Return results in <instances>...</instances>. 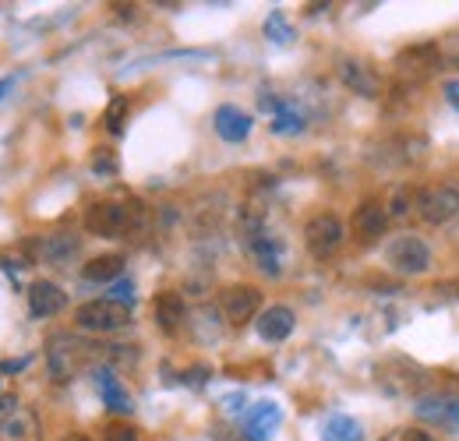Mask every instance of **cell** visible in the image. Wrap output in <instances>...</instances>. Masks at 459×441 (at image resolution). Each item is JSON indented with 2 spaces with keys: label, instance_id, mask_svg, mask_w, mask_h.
I'll return each instance as SVG.
<instances>
[{
  "label": "cell",
  "instance_id": "cell-1",
  "mask_svg": "<svg viewBox=\"0 0 459 441\" xmlns=\"http://www.w3.org/2000/svg\"><path fill=\"white\" fill-rule=\"evenodd\" d=\"M145 205L142 202H96L85 212V229L96 237H127L145 229Z\"/></svg>",
  "mask_w": 459,
  "mask_h": 441
},
{
  "label": "cell",
  "instance_id": "cell-2",
  "mask_svg": "<svg viewBox=\"0 0 459 441\" xmlns=\"http://www.w3.org/2000/svg\"><path fill=\"white\" fill-rule=\"evenodd\" d=\"M74 325L85 332H96V335H107V332H120L131 325V307L117 304L110 297L103 300H89L74 311Z\"/></svg>",
  "mask_w": 459,
  "mask_h": 441
},
{
  "label": "cell",
  "instance_id": "cell-3",
  "mask_svg": "<svg viewBox=\"0 0 459 441\" xmlns=\"http://www.w3.org/2000/svg\"><path fill=\"white\" fill-rule=\"evenodd\" d=\"M385 265L400 276H424L431 269V251L420 237L403 233V237H393L385 244Z\"/></svg>",
  "mask_w": 459,
  "mask_h": 441
},
{
  "label": "cell",
  "instance_id": "cell-4",
  "mask_svg": "<svg viewBox=\"0 0 459 441\" xmlns=\"http://www.w3.org/2000/svg\"><path fill=\"white\" fill-rule=\"evenodd\" d=\"M375 375H378V385L385 388L389 395H406V399L420 395L424 385H428L424 368L413 364V360H406V357H389L385 364H378Z\"/></svg>",
  "mask_w": 459,
  "mask_h": 441
},
{
  "label": "cell",
  "instance_id": "cell-5",
  "mask_svg": "<svg viewBox=\"0 0 459 441\" xmlns=\"http://www.w3.org/2000/svg\"><path fill=\"white\" fill-rule=\"evenodd\" d=\"M89 346L74 335H54L47 342V364H50V375L54 382H71L85 364H89Z\"/></svg>",
  "mask_w": 459,
  "mask_h": 441
},
{
  "label": "cell",
  "instance_id": "cell-6",
  "mask_svg": "<svg viewBox=\"0 0 459 441\" xmlns=\"http://www.w3.org/2000/svg\"><path fill=\"white\" fill-rule=\"evenodd\" d=\"M417 216L431 226H446L459 220V187L453 184H435L417 191Z\"/></svg>",
  "mask_w": 459,
  "mask_h": 441
},
{
  "label": "cell",
  "instance_id": "cell-7",
  "mask_svg": "<svg viewBox=\"0 0 459 441\" xmlns=\"http://www.w3.org/2000/svg\"><path fill=\"white\" fill-rule=\"evenodd\" d=\"M343 222L336 220L333 212H318V216H311L307 226H304V244H307V251L315 255V258H333L340 247H343Z\"/></svg>",
  "mask_w": 459,
  "mask_h": 441
},
{
  "label": "cell",
  "instance_id": "cell-8",
  "mask_svg": "<svg viewBox=\"0 0 459 441\" xmlns=\"http://www.w3.org/2000/svg\"><path fill=\"white\" fill-rule=\"evenodd\" d=\"M220 307H223V318H227L230 325H237V329H240L244 322H251V318H258V315H262V293H258L255 286L237 282V286H227V290H223Z\"/></svg>",
  "mask_w": 459,
  "mask_h": 441
},
{
  "label": "cell",
  "instance_id": "cell-9",
  "mask_svg": "<svg viewBox=\"0 0 459 441\" xmlns=\"http://www.w3.org/2000/svg\"><path fill=\"white\" fill-rule=\"evenodd\" d=\"M396 67H400L403 78H413V82H424L431 78L438 67H442V50L438 43H420V47H410L396 56Z\"/></svg>",
  "mask_w": 459,
  "mask_h": 441
},
{
  "label": "cell",
  "instance_id": "cell-10",
  "mask_svg": "<svg viewBox=\"0 0 459 441\" xmlns=\"http://www.w3.org/2000/svg\"><path fill=\"white\" fill-rule=\"evenodd\" d=\"M336 71H340V78H343V85L350 92H357V96H364V99H378L382 78H378V71H375L371 64H364V60H357V56H343Z\"/></svg>",
  "mask_w": 459,
  "mask_h": 441
},
{
  "label": "cell",
  "instance_id": "cell-11",
  "mask_svg": "<svg viewBox=\"0 0 459 441\" xmlns=\"http://www.w3.org/2000/svg\"><path fill=\"white\" fill-rule=\"evenodd\" d=\"M417 417L442 424V428H459V395L456 392H435V395H420L417 399Z\"/></svg>",
  "mask_w": 459,
  "mask_h": 441
},
{
  "label": "cell",
  "instance_id": "cell-12",
  "mask_svg": "<svg viewBox=\"0 0 459 441\" xmlns=\"http://www.w3.org/2000/svg\"><path fill=\"white\" fill-rule=\"evenodd\" d=\"M64 304H67V293L60 290L57 282L36 279V282L29 286V311H32L36 318H54V315L64 311Z\"/></svg>",
  "mask_w": 459,
  "mask_h": 441
},
{
  "label": "cell",
  "instance_id": "cell-13",
  "mask_svg": "<svg viewBox=\"0 0 459 441\" xmlns=\"http://www.w3.org/2000/svg\"><path fill=\"white\" fill-rule=\"evenodd\" d=\"M32 251H36V258H43V262H50V265H67V262L78 258L82 237H74V233H50V237L36 240Z\"/></svg>",
  "mask_w": 459,
  "mask_h": 441
},
{
  "label": "cell",
  "instance_id": "cell-14",
  "mask_svg": "<svg viewBox=\"0 0 459 441\" xmlns=\"http://www.w3.org/2000/svg\"><path fill=\"white\" fill-rule=\"evenodd\" d=\"M297 325V315L290 311L287 304H273V307H265L262 315H258V322H255V329L258 335L265 339V342H283L290 332Z\"/></svg>",
  "mask_w": 459,
  "mask_h": 441
},
{
  "label": "cell",
  "instance_id": "cell-15",
  "mask_svg": "<svg viewBox=\"0 0 459 441\" xmlns=\"http://www.w3.org/2000/svg\"><path fill=\"white\" fill-rule=\"evenodd\" d=\"M385 226H389V209H385L382 202H364V205L353 212V233H357L360 240L382 237Z\"/></svg>",
  "mask_w": 459,
  "mask_h": 441
},
{
  "label": "cell",
  "instance_id": "cell-16",
  "mask_svg": "<svg viewBox=\"0 0 459 441\" xmlns=\"http://www.w3.org/2000/svg\"><path fill=\"white\" fill-rule=\"evenodd\" d=\"M212 124H216V134L230 145H237V142H244L251 134V117L244 110H237V107H220Z\"/></svg>",
  "mask_w": 459,
  "mask_h": 441
},
{
  "label": "cell",
  "instance_id": "cell-17",
  "mask_svg": "<svg viewBox=\"0 0 459 441\" xmlns=\"http://www.w3.org/2000/svg\"><path fill=\"white\" fill-rule=\"evenodd\" d=\"M244 247L247 255L255 258V265L269 276H280V244L269 237V233H255V237H244Z\"/></svg>",
  "mask_w": 459,
  "mask_h": 441
},
{
  "label": "cell",
  "instance_id": "cell-18",
  "mask_svg": "<svg viewBox=\"0 0 459 441\" xmlns=\"http://www.w3.org/2000/svg\"><path fill=\"white\" fill-rule=\"evenodd\" d=\"M152 311H156V325L163 332H177L184 325V318H187V304H184V297L180 293H160L156 297V304H152Z\"/></svg>",
  "mask_w": 459,
  "mask_h": 441
},
{
  "label": "cell",
  "instance_id": "cell-19",
  "mask_svg": "<svg viewBox=\"0 0 459 441\" xmlns=\"http://www.w3.org/2000/svg\"><path fill=\"white\" fill-rule=\"evenodd\" d=\"M96 388H100V395H103V402L114 410V413H131L134 410V402H131V395L124 392L120 385V378H117L110 368H96Z\"/></svg>",
  "mask_w": 459,
  "mask_h": 441
},
{
  "label": "cell",
  "instance_id": "cell-20",
  "mask_svg": "<svg viewBox=\"0 0 459 441\" xmlns=\"http://www.w3.org/2000/svg\"><path fill=\"white\" fill-rule=\"evenodd\" d=\"M0 438L4 441H39V420L29 410H14L7 413V420L0 424Z\"/></svg>",
  "mask_w": 459,
  "mask_h": 441
},
{
  "label": "cell",
  "instance_id": "cell-21",
  "mask_svg": "<svg viewBox=\"0 0 459 441\" xmlns=\"http://www.w3.org/2000/svg\"><path fill=\"white\" fill-rule=\"evenodd\" d=\"M124 276V255H100L89 265H82V279L89 282H114Z\"/></svg>",
  "mask_w": 459,
  "mask_h": 441
},
{
  "label": "cell",
  "instance_id": "cell-22",
  "mask_svg": "<svg viewBox=\"0 0 459 441\" xmlns=\"http://www.w3.org/2000/svg\"><path fill=\"white\" fill-rule=\"evenodd\" d=\"M280 424V410L273 402H262L251 417H247V441H265L273 435V428Z\"/></svg>",
  "mask_w": 459,
  "mask_h": 441
},
{
  "label": "cell",
  "instance_id": "cell-23",
  "mask_svg": "<svg viewBox=\"0 0 459 441\" xmlns=\"http://www.w3.org/2000/svg\"><path fill=\"white\" fill-rule=\"evenodd\" d=\"M322 438L325 441H364V428H360L353 417L336 413V417H329V420H325Z\"/></svg>",
  "mask_w": 459,
  "mask_h": 441
},
{
  "label": "cell",
  "instance_id": "cell-24",
  "mask_svg": "<svg viewBox=\"0 0 459 441\" xmlns=\"http://www.w3.org/2000/svg\"><path fill=\"white\" fill-rule=\"evenodd\" d=\"M413 205H417V195H413V187H396V191H393V198L385 202V209H389V220H406Z\"/></svg>",
  "mask_w": 459,
  "mask_h": 441
},
{
  "label": "cell",
  "instance_id": "cell-25",
  "mask_svg": "<svg viewBox=\"0 0 459 441\" xmlns=\"http://www.w3.org/2000/svg\"><path fill=\"white\" fill-rule=\"evenodd\" d=\"M124 117H127V99L117 96L114 103L107 107V131H110V134H120V131H124Z\"/></svg>",
  "mask_w": 459,
  "mask_h": 441
},
{
  "label": "cell",
  "instance_id": "cell-26",
  "mask_svg": "<svg viewBox=\"0 0 459 441\" xmlns=\"http://www.w3.org/2000/svg\"><path fill=\"white\" fill-rule=\"evenodd\" d=\"M265 32H269V39H276V43H290V39H293V32H290V25L283 22V14H280V11H273V14H269Z\"/></svg>",
  "mask_w": 459,
  "mask_h": 441
},
{
  "label": "cell",
  "instance_id": "cell-27",
  "mask_svg": "<svg viewBox=\"0 0 459 441\" xmlns=\"http://www.w3.org/2000/svg\"><path fill=\"white\" fill-rule=\"evenodd\" d=\"M273 131H276V134H297V131H304V120H300L297 113H287V110H283L280 117H276Z\"/></svg>",
  "mask_w": 459,
  "mask_h": 441
},
{
  "label": "cell",
  "instance_id": "cell-28",
  "mask_svg": "<svg viewBox=\"0 0 459 441\" xmlns=\"http://www.w3.org/2000/svg\"><path fill=\"white\" fill-rule=\"evenodd\" d=\"M431 293H435L438 300H459V279H438V282L431 286Z\"/></svg>",
  "mask_w": 459,
  "mask_h": 441
},
{
  "label": "cell",
  "instance_id": "cell-29",
  "mask_svg": "<svg viewBox=\"0 0 459 441\" xmlns=\"http://www.w3.org/2000/svg\"><path fill=\"white\" fill-rule=\"evenodd\" d=\"M103 441H138V431L131 424H110L103 431Z\"/></svg>",
  "mask_w": 459,
  "mask_h": 441
},
{
  "label": "cell",
  "instance_id": "cell-30",
  "mask_svg": "<svg viewBox=\"0 0 459 441\" xmlns=\"http://www.w3.org/2000/svg\"><path fill=\"white\" fill-rule=\"evenodd\" d=\"M110 300L124 304V307H131V304H134V286H131V282H117L114 293H110Z\"/></svg>",
  "mask_w": 459,
  "mask_h": 441
},
{
  "label": "cell",
  "instance_id": "cell-31",
  "mask_svg": "<svg viewBox=\"0 0 459 441\" xmlns=\"http://www.w3.org/2000/svg\"><path fill=\"white\" fill-rule=\"evenodd\" d=\"M438 50H442V60L459 64V32L456 36H449V39H442V43H438Z\"/></svg>",
  "mask_w": 459,
  "mask_h": 441
},
{
  "label": "cell",
  "instance_id": "cell-32",
  "mask_svg": "<svg viewBox=\"0 0 459 441\" xmlns=\"http://www.w3.org/2000/svg\"><path fill=\"white\" fill-rule=\"evenodd\" d=\"M403 441H438V438L428 435L424 428H410V431H403Z\"/></svg>",
  "mask_w": 459,
  "mask_h": 441
},
{
  "label": "cell",
  "instance_id": "cell-33",
  "mask_svg": "<svg viewBox=\"0 0 459 441\" xmlns=\"http://www.w3.org/2000/svg\"><path fill=\"white\" fill-rule=\"evenodd\" d=\"M25 364H29V360H4V364H0V375H14V371H22Z\"/></svg>",
  "mask_w": 459,
  "mask_h": 441
},
{
  "label": "cell",
  "instance_id": "cell-34",
  "mask_svg": "<svg viewBox=\"0 0 459 441\" xmlns=\"http://www.w3.org/2000/svg\"><path fill=\"white\" fill-rule=\"evenodd\" d=\"M92 169H100V173H114V160H110V156H100V160L92 163Z\"/></svg>",
  "mask_w": 459,
  "mask_h": 441
},
{
  "label": "cell",
  "instance_id": "cell-35",
  "mask_svg": "<svg viewBox=\"0 0 459 441\" xmlns=\"http://www.w3.org/2000/svg\"><path fill=\"white\" fill-rule=\"evenodd\" d=\"M446 92H449V103H453V107L459 110V82H456V85H449Z\"/></svg>",
  "mask_w": 459,
  "mask_h": 441
},
{
  "label": "cell",
  "instance_id": "cell-36",
  "mask_svg": "<svg viewBox=\"0 0 459 441\" xmlns=\"http://www.w3.org/2000/svg\"><path fill=\"white\" fill-rule=\"evenodd\" d=\"M7 89H11V78H4V82H0V96H4Z\"/></svg>",
  "mask_w": 459,
  "mask_h": 441
},
{
  "label": "cell",
  "instance_id": "cell-37",
  "mask_svg": "<svg viewBox=\"0 0 459 441\" xmlns=\"http://www.w3.org/2000/svg\"><path fill=\"white\" fill-rule=\"evenodd\" d=\"M60 441H89L85 435H67V438H60Z\"/></svg>",
  "mask_w": 459,
  "mask_h": 441
}]
</instances>
